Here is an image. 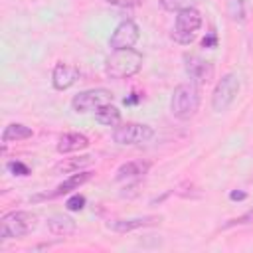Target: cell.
<instances>
[{"label":"cell","instance_id":"cell-1","mask_svg":"<svg viewBox=\"0 0 253 253\" xmlns=\"http://www.w3.org/2000/svg\"><path fill=\"white\" fill-rule=\"evenodd\" d=\"M142 53L128 47V49H115L105 63V73L111 79H128L142 69Z\"/></svg>","mask_w":253,"mask_h":253},{"label":"cell","instance_id":"cell-2","mask_svg":"<svg viewBox=\"0 0 253 253\" xmlns=\"http://www.w3.org/2000/svg\"><path fill=\"white\" fill-rule=\"evenodd\" d=\"M200 89L196 83H180L176 85V89L172 91V97H170V111L176 119L180 121H190L198 109H200Z\"/></svg>","mask_w":253,"mask_h":253},{"label":"cell","instance_id":"cell-3","mask_svg":"<svg viewBox=\"0 0 253 253\" xmlns=\"http://www.w3.org/2000/svg\"><path fill=\"white\" fill-rule=\"evenodd\" d=\"M36 215L32 211H8L2 215L0 221V237L2 239H16V237H24L28 233H32L36 229Z\"/></svg>","mask_w":253,"mask_h":253},{"label":"cell","instance_id":"cell-4","mask_svg":"<svg viewBox=\"0 0 253 253\" xmlns=\"http://www.w3.org/2000/svg\"><path fill=\"white\" fill-rule=\"evenodd\" d=\"M202 28V14L200 10L196 8H186L182 12H176V22H174V28H172V40L182 43V45H188L196 40V34L198 30Z\"/></svg>","mask_w":253,"mask_h":253},{"label":"cell","instance_id":"cell-5","mask_svg":"<svg viewBox=\"0 0 253 253\" xmlns=\"http://www.w3.org/2000/svg\"><path fill=\"white\" fill-rule=\"evenodd\" d=\"M237 93H239V77L235 73H225L213 87V93H211V109L215 113H223L227 111L233 101L237 99Z\"/></svg>","mask_w":253,"mask_h":253},{"label":"cell","instance_id":"cell-6","mask_svg":"<svg viewBox=\"0 0 253 253\" xmlns=\"http://www.w3.org/2000/svg\"><path fill=\"white\" fill-rule=\"evenodd\" d=\"M109 103H113V93L109 89L97 87V89H87V91L77 93L71 99V109L77 115H85V113H95L97 109Z\"/></svg>","mask_w":253,"mask_h":253},{"label":"cell","instance_id":"cell-7","mask_svg":"<svg viewBox=\"0 0 253 253\" xmlns=\"http://www.w3.org/2000/svg\"><path fill=\"white\" fill-rule=\"evenodd\" d=\"M154 136V128L142 123H121L113 128V140L123 146L142 144Z\"/></svg>","mask_w":253,"mask_h":253},{"label":"cell","instance_id":"cell-8","mask_svg":"<svg viewBox=\"0 0 253 253\" xmlns=\"http://www.w3.org/2000/svg\"><path fill=\"white\" fill-rule=\"evenodd\" d=\"M140 38V30L138 26L132 22V20H123L111 34L109 38V45L115 49H128V47H134V43L138 42Z\"/></svg>","mask_w":253,"mask_h":253},{"label":"cell","instance_id":"cell-9","mask_svg":"<svg viewBox=\"0 0 253 253\" xmlns=\"http://www.w3.org/2000/svg\"><path fill=\"white\" fill-rule=\"evenodd\" d=\"M184 69H186L190 81L196 83V85L208 83L213 75V65L208 59H204L196 53H186L184 55Z\"/></svg>","mask_w":253,"mask_h":253},{"label":"cell","instance_id":"cell-10","mask_svg":"<svg viewBox=\"0 0 253 253\" xmlns=\"http://www.w3.org/2000/svg\"><path fill=\"white\" fill-rule=\"evenodd\" d=\"M91 178H93V172H91V170L73 172V174H69L61 184H57L53 192H49V194H45V196H40L38 200H42V198H59V196H65V194H69V192H73V190H79V186H83V184L89 182Z\"/></svg>","mask_w":253,"mask_h":253},{"label":"cell","instance_id":"cell-11","mask_svg":"<svg viewBox=\"0 0 253 253\" xmlns=\"http://www.w3.org/2000/svg\"><path fill=\"white\" fill-rule=\"evenodd\" d=\"M160 219H162V215H136V217H126V219H113L107 223V227L117 233H126L132 229L156 225V223H160Z\"/></svg>","mask_w":253,"mask_h":253},{"label":"cell","instance_id":"cell-12","mask_svg":"<svg viewBox=\"0 0 253 253\" xmlns=\"http://www.w3.org/2000/svg\"><path fill=\"white\" fill-rule=\"evenodd\" d=\"M79 79V69L75 67V65H71V63H57L55 67H53V73H51V83H53V87L57 89V91H65V89H69L75 81Z\"/></svg>","mask_w":253,"mask_h":253},{"label":"cell","instance_id":"cell-13","mask_svg":"<svg viewBox=\"0 0 253 253\" xmlns=\"http://www.w3.org/2000/svg\"><path fill=\"white\" fill-rule=\"evenodd\" d=\"M148 170H150L148 160H130V162H125L117 168L115 180L117 182H132V180H138V178L146 176Z\"/></svg>","mask_w":253,"mask_h":253},{"label":"cell","instance_id":"cell-14","mask_svg":"<svg viewBox=\"0 0 253 253\" xmlns=\"http://www.w3.org/2000/svg\"><path fill=\"white\" fill-rule=\"evenodd\" d=\"M89 146V138L81 132H65L57 140V152L59 154H69V152H79Z\"/></svg>","mask_w":253,"mask_h":253},{"label":"cell","instance_id":"cell-15","mask_svg":"<svg viewBox=\"0 0 253 253\" xmlns=\"http://www.w3.org/2000/svg\"><path fill=\"white\" fill-rule=\"evenodd\" d=\"M47 229L53 233V235H71L77 231V223L73 217L69 215H63V213H55L47 219Z\"/></svg>","mask_w":253,"mask_h":253},{"label":"cell","instance_id":"cell-16","mask_svg":"<svg viewBox=\"0 0 253 253\" xmlns=\"http://www.w3.org/2000/svg\"><path fill=\"white\" fill-rule=\"evenodd\" d=\"M91 156H73V158H63L61 162L55 164L53 172L55 174H73V172H79L83 170L87 164H91Z\"/></svg>","mask_w":253,"mask_h":253},{"label":"cell","instance_id":"cell-17","mask_svg":"<svg viewBox=\"0 0 253 253\" xmlns=\"http://www.w3.org/2000/svg\"><path fill=\"white\" fill-rule=\"evenodd\" d=\"M95 121L101 123V125H105V126H113L115 128L117 125H121V111L113 103L103 105L101 109L95 111Z\"/></svg>","mask_w":253,"mask_h":253},{"label":"cell","instance_id":"cell-18","mask_svg":"<svg viewBox=\"0 0 253 253\" xmlns=\"http://www.w3.org/2000/svg\"><path fill=\"white\" fill-rule=\"evenodd\" d=\"M34 132L30 126L22 125V123H10L4 132H2V142H18V140H26L30 138Z\"/></svg>","mask_w":253,"mask_h":253},{"label":"cell","instance_id":"cell-19","mask_svg":"<svg viewBox=\"0 0 253 253\" xmlns=\"http://www.w3.org/2000/svg\"><path fill=\"white\" fill-rule=\"evenodd\" d=\"M227 14L235 22H245V2L243 0H227Z\"/></svg>","mask_w":253,"mask_h":253},{"label":"cell","instance_id":"cell-20","mask_svg":"<svg viewBox=\"0 0 253 253\" xmlns=\"http://www.w3.org/2000/svg\"><path fill=\"white\" fill-rule=\"evenodd\" d=\"M166 12H182L186 8H196V0H158Z\"/></svg>","mask_w":253,"mask_h":253},{"label":"cell","instance_id":"cell-21","mask_svg":"<svg viewBox=\"0 0 253 253\" xmlns=\"http://www.w3.org/2000/svg\"><path fill=\"white\" fill-rule=\"evenodd\" d=\"M65 208H67L69 211H79V210H83V208H85V196H81V194H73L71 198H67Z\"/></svg>","mask_w":253,"mask_h":253},{"label":"cell","instance_id":"cell-22","mask_svg":"<svg viewBox=\"0 0 253 253\" xmlns=\"http://www.w3.org/2000/svg\"><path fill=\"white\" fill-rule=\"evenodd\" d=\"M8 170H10L12 174H16V176H28V174H30V168H28L24 162H20V160L8 162Z\"/></svg>","mask_w":253,"mask_h":253},{"label":"cell","instance_id":"cell-23","mask_svg":"<svg viewBox=\"0 0 253 253\" xmlns=\"http://www.w3.org/2000/svg\"><path fill=\"white\" fill-rule=\"evenodd\" d=\"M105 2L113 6H121V8H130V6H138L142 0H105Z\"/></svg>","mask_w":253,"mask_h":253},{"label":"cell","instance_id":"cell-24","mask_svg":"<svg viewBox=\"0 0 253 253\" xmlns=\"http://www.w3.org/2000/svg\"><path fill=\"white\" fill-rule=\"evenodd\" d=\"M202 45H204V47H210V45H215V36H210V38H206V40L202 42Z\"/></svg>","mask_w":253,"mask_h":253},{"label":"cell","instance_id":"cell-25","mask_svg":"<svg viewBox=\"0 0 253 253\" xmlns=\"http://www.w3.org/2000/svg\"><path fill=\"white\" fill-rule=\"evenodd\" d=\"M229 198H231V200H243V198H245V192H231Z\"/></svg>","mask_w":253,"mask_h":253}]
</instances>
